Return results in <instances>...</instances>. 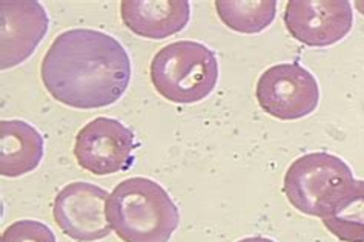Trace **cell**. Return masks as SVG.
<instances>
[{"label": "cell", "mask_w": 364, "mask_h": 242, "mask_svg": "<svg viewBox=\"0 0 364 242\" xmlns=\"http://www.w3.org/2000/svg\"><path fill=\"white\" fill-rule=\"evenodd\" d=\"M283 18L295 40L311 48H326L343 40L353 25L348 0H291Z\"/></svg>", "instance_id": "cell-8"}, {"label": "cell", "mask_w": 364, "mask_h": 242, "mask_svg": "<svg viewBox=\"0 0 364 242\" xmlns=\"http://www.w3.org/2000/svg\"><path fill=\"white\" fill-rule=\"evenodd\" d=\"M151 82L168 101L191 104L205 100L218 82L217 55L208 46L178 40L163 46L151 62Z\"/></svg>", "instance_id": "cell-3"}, {"label": "cell", "mask_w": 364, "mask_h": 242, "mask_svg": "<svg viewBox=\"0 0 364 242\" xmlns=\"http://www.w3.org/2000/svg\"><path fill=\"white\" fill-rule=\"evenodd\" d=\"M237 242H275L269 238H264V236H251V238H245V239H240Z\"/></svg>", "instance_id": "cell-15"}, {"label": "cell", "mask_w": 364, "mask_h": 242, "mask_svg": "<svg viewBox=\"0 0 364 242\" xmlns=\"http://www.w3.org/2000/svg\"><path fill=\"white\" fill-rule=\"evenodd\" d=\"M107 215L123 242H168L180 222L178 209L168 192L143 177L128 178L114 187Z\"/></svg>", "instance_id": "cell-2"}, {"label": "cell", "mask_w": 364, "mask_h": 242, "mask_svg": "<svg viewBox=\"0 0 364 242\" xmlns=\"http://www.w3.org/2000/svg\"><path fill=\"white\" fill-rule=\"evenodd\" d=\"M108 192L91 182L75 181L57 193L53 215L63 233L77 242L107 238L112 229L107 215Z\"/></svg>", "instance_id": "cell-7"}, {"label": "cell", "mask_w": 364, "mask_h": 242, "mask_svg": "<svg viewBox=\"0 0 364 242\" xmlns=\"http://www.w3.org/2000/svg\"><path fill=\"white\" fill-rule=\"evenodd\" d=\"M255 97L266 114L291 121L308 117L318 108L320 88L306 67L299 63H280L260 75Z\"/></svg>", "instance_id": "cell-5"}, {"label": "cell", "mask_w": 364, "mask_h": 242, "mask_svg": "<svg viewBox=\"0 0 364 242\" xmlns=\"http://www.w3.org/2000/svg\"><path fill=\"white\" fill-rule=\"evenodd\" d=\"M136 148V137L129 128L119 120L99 117L77 133L74 157L82 169L105 177L128 170L134 163L132 150Z\"/></svg>", "instance_id": "cell-6"}, {"label": "cell", "mask_w": 364, "mask_h": 242, "mask_svg": "<svg viewBox=\"0 0 364 242\" xmlns=\"http://www.w3.org/2000/svg\"><path fill=\"white\" fill-rule=\"evenodd\" d=\"M45 141L34 126L22 120L0 121V173L6 178L26 175L39 167Z\"/></svg>", "instance_id": "cell-11"}, {"label": "cell", "mask_w": 364, "mask_h": 242, "mask_svg": "<svg viewBox=\"0 0 364 242\" xmlns=\"http://www.w3.org/2000/svg\"><path fill=\"white\" fill-rule=\"evenodd\" d=\"M0 242H57L53 230L41 221L23 219L8 226Z\"/></svg>", "instance_id": "cell-14"}, {"label": "cell", "mask_w": 364, "mask_h": 242, "mask_svg": "<svg viewBox=\"0 0 364 242\" xmlns=\"http://www.w3.org/2000/svg\"><path fill=\"white\" fill-rule=\"evenodd\" d=\"M48 14L36 0L0 2V62L9 70L30 59L48 33Z\"/></svg>", "instance_id": "cell-9"}, {"label": "cell", "mask_w": 364, "mask_h": 242, "mask_svg": "<svg viewBox=\"0 0 364 242\" xmlns=\"http://www.w3.org/2000/svg\"><path fill=\"white\" fill-rule=\"evenodd\" d=\"M355 181L352 170L332 153L315 152L295 160L284 175L283 190L296 210L321 218Z\"/></svg>", "instance_id": "cell-4"}, {"label": "cell", "mask_w": 364, "mask_h": 242, "mask_svg": "<svg viewBox=\"0 0 364 242\" xmlns=\"http://www.w3.org/2000/svg\"><path fill=\"white\" fill-rule=\"evenodd\" d=\"M217 14L228 28L242 34H258L277 14L274 0H217Z\"/></svg>", "instance_id": "cell-13"}, {"label": "cell", "mask_w": 364, "mask_h": 242, "mask_svg": "<svg viewBox=\"0 0 364 242\" xmlns=\"http://www.w3.org/2000/svg\"><path fill=\"white\" fill-rule=\"evenodd\" d=\"M42 82L53 99L75 109L116 103L131 82V60L122 43L102 31H65L42 60Z\"/></svg>", "instance_id": "cell-1"}, {"label": "cell", "mask_w": 364, "mask_h": 242, "mask_svg": "<svg viewBox=\"0 0 364 242\" xmlns=\"http://www.w3.org/2000/svg\"><path fill=\"white\" fill-rule=\"evenodd\" d=\"M321 221L341 242H364V181H353Z\"/></svg>", "instance_id": "cell-12"}, {"label": "cell", "mask_w": 364, "mask_h": 242, "mask_svg": "<svg viewBox=\"0 0 364 242\" xmlns=\"http://www.w3.org/2000/svg\"><path fill=\"white\" fill-rule=\"evenodd\" d=\"M120 14L134 34L161 40L185 30L191 5L186 0H123Z\"/></svg>", "instance_id": "cell-10"}]
</instances>
